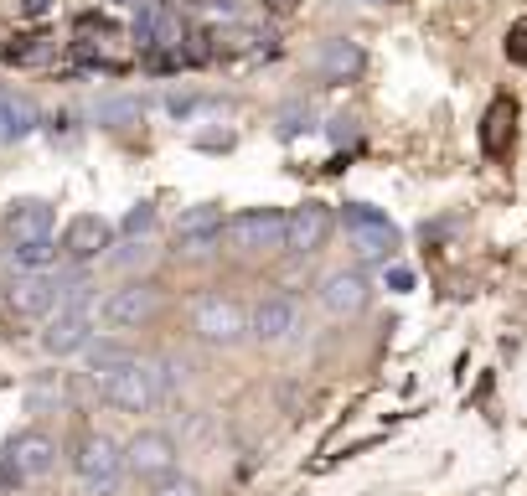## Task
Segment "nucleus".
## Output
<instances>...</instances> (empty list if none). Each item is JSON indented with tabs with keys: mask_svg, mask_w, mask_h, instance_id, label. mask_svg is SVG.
<instances>
[{
	"mask_svg": "<svg viewBox=\"0 0 527 496\" xmlns=\"http://www.w3.org/2000/svg\"><path fill=\"white\" fill-rule=\"evenodd\" d=\"M223 238L233 254L243 259H269V254H285V212L279 207H248L238 217L223 223Z\"/></svg>",
	"mask_w": 527,
	"mask_h": 496,
	"instance_id": "obj_1",
	"label": "nucleus"
},
{
	"mask_svg": "<svg viewBox=\"0 0 527 496\" xmlns=\"http://www.w3.org/2000/svg\"><path fill=\"white\" fill-rule=\"evenodd\" d=\"M341 228L352 233L357 259H367V264H388L398 254V228H393V217L383 207H372V202H341Z\"/></svg>",
	"mask_w": 527,
	"mask_h": 496,
	"instance_id": "obj_2",
	"label": "nucleus"
},
{
	"mask_svg": "<svg viewBox=\"0 0 527 496\" xmlns=\"http://www.w3.org/2000/svg\"><path fill=\"white\" fill-rule=\"evenodd\" d=\"M73 471H78V481L93 496H114V486L124 481V445L114 440V434H104V429L83 434L78 450H73Z\"/></svg>",
	"mask_w": 527,
	"mask_h": 496,
	"instance_id": "obj_3",
	"label": "nucleus"
},
{
	"mask_svg": "<svg viewBox=\"0 0 527 496\" xmlns=\"http://www.w3.org/2000/svg\"><path fill=\"white\" fill-rule=\"evenodd\" d=\"M99 393H104V403H114L119 414H150L155 403L166 398V388H161V372H155V362H124L119 372H109V378L99 383Z\"/></svg>",
	"mask_w": 527,
	"mask_h": 496,
	"instance_id": "obj_4",
	"label": "nucleus"
},
{
	"mask_svg": "<svg viewBox=\"0 0 527 496\" xmlns=\"http://www.w3.org/2000/svg\"><path fill=\"white\" fill-rule=\"evenodd\" d=\"M192 331L207 347H238V341H248V310L223 290H207L192 300Z\"/></svg>",
	"mask_w": 527,
	"mask_h": 496,
	"instance_id": "obj_5",
	"label": "nucleus"
},
{
	"mask_svg": "<svg viewBox=\"0 0 527 496\" xmlns=\"http://www.w3.org/2000/svg\"><path fill=\"white\" fill-rule=\"evenodd\" d=\"M57 465V440L47 429H16L6 440V455H0V471H6V481H42L47 471Z\"/></svg>",
	"mask_w": 527,
	"mask_h": 496,
	"instance_id": "obj_6",
	"label": "nucleus"
},
{
	"mask_svg": "<svg viewBox=\"0 0 527 496\" xmlns=\"http://www.w3.org/2000/svg\"><path fill=\"white\" fill-rule=\"evenodd\" d=\"M176 465H181V450L166 429H140L130 445H124V476H135V481H166L176 476Z\"/></svg>",
	"mask_w": 527,
	"mask_h": 496,
	"instance_id": "obj_7",
	"label": "nucleus"
},
{
	"mask_svg": "<svg viewBox=\"0 0 527 496\" xmlns=\"http://www.w3.org/2000/svg\"><path fill=\"white\" fill-rule=\"evenodd\" d=\"M155 310H161V290L145 285V279H130V285H119L99 300V316L93 321H104L109 331H135L155 316Z\"/></svg>",
	"mask_w": 527,
	"mask_h": 496,
	"instance_id": "obj_8",
	"label": "nucleus"
},
{
	"mask_svg": "<svg viewBox=\"0 0 527 496\" xmlns=\"http://www.w3.org/2000/svg\"><path fill=\"white\" fill-rule=\"evenodd\" d=\"M93 305H57L42 326V352L47 357H78L93 341Z\"/></svg>",
	"mask_w": 527,
	"mask_h": 496,
	"instance_id": "obj_9",
	"label": "nucleus"
},
{
	"mask_svg": "<svg viewBox=\"0 0 527 496\" xmlns=\"http://www.w3.org/2000/svg\"><path fill=\"white\" fill-rule=\"evenodd\" d=\"M62 300V274L52 269H31V274H16L6 285V305L16 310L21 321H47Z\"/></svg>",
	"mask_w": 527,
	"mask_h": 496,
	"instance_id": "obj_10",
	"label": "nucleus"
},
{
	"mask_svg": "<svg viewBox=\"0 0 527 496\" xmlns=\"http://www.w3.org/2000/svg\"><path fill=\"white\" fill-rule=\"evenodd\" d=\"M331 207L326 202H300L295 212H285V254H321L331 238Z\"/></svg>",
	"mask_w": 527,
	"mask_h": 496,
	"instance_id": "obj_11",
	"label": "nucleus"
},
{
	"mask_svg": "<svg viewBox=\"0 0 527 496\" xmlns=\"http://www.w3.org/2000/svg\"><path fill=\"white\" fill-rule=\"evenodd\" d=\"M300 326V305L290 295H259L254 310H248V336L264 341V347H279L290 341V331Z\"/></svg>",
	"mask_w": 527,
	"mask_h": 496,
	"instance_id": "obj_12",
	"label": "nucleus"
},
{
	"mask_svg": "<svg viewBox=\"0 0 527 496\" xmlns=\"http://www.w3.org/2000/svg\"><path fill=\"white\" fill-rule=\"evenodd\" d=\"M223 243V207L217 202H197L176 217V248L181 254H207Z\"/></svg>",
	"mask_w": 527,
	"mask_h": 496,
	"instance_id": "obj_13",
	"label": "nucleus"
},
{
	"mask_svg": "<svg viewBox=\"0 0 527 496\" xmlns=\"http://www.w3.org/2000/svg\"><path fill=\"white\" fill-rule=\"evenodd\" d=\"M372 300V285H367V274L362 269H331L326 274V285H321V305L331 310V316H362Z\"/></svg>",
	"mask_w": 527,
	"mask_h": 496,
	"instance_id": "obj_14",
	"label": "nucleus"
},
{
	"mask_svg": "<svg viewBox=\"0 0 527 496\" xmlns=\"http://www.w3.org/2000/svg\"><path fill=\"white\" fill-rule=\"evenodd\" d=\"M109 243H114V223H109V217L78 212L68 223V233H62V254H68L73 264H88V259H99Z\"/></svg>",
	"mask_w": 527,
	"mask_h": 496,
	"instance_id": "obj_15",
	"label": "nucleus"
},
{
	"mask_svg": "<svg viewBox=\"0 0 527 496\" xmlns=\"http://www.w3.org/2000/svg\"><path fill=\"white\" fill-rule=\"evenodd\" d=\"M52 223H57V212H52V202H42V197H21V202L6 207V217H0V228L11 233V243L52 238Z\"/></svg>",
	"mask_w": 527,
	"mask_h": 496,
	"instance_id": "obj_16",
	"label": "nucleus"
},
{
	"mask_svg": "<svg viewBox=\"0 0 527 496\" xmlns=\"http://www.w3.org/2000/svg\"><path fill=\"white\" fill-rule=\"evenodd\" d=\"M37 124H42L37 104L21 99V93H0V145H16L26 135H37Z\"/></svg>",
	"mask_w": 527,
	"mask_h": 496,
	"instance_id": "obj_17",
	"label": "nucleus"
},
{
	"mask_svg": "<svg viewBox=\"0 0 527 496\" xmlns=\"http://www.w3.org/2000/svg\"><path fill=\"white\" fill-rule=\"evenodd\" d=\"M78 357L88 362V378H93V383H104L109 372H119L124 362H135V352L124 347V341H114V336H93Z\"/></svg>",
	"mask_w": 527,
	"mask_h": 496,
	"instance_id": "obj_18",
	"label": "nucleus"
},
{
	"mask_svg": "<svg viewBox=\"0 0 527 496\" xmlns=\"http://www.w3.org/2000/svg\"><path fill=\"white\" fill-rule=\"evenodd\" d=\"M357 73H362V47H357V42L336 37V42L321 47V78H326V83H347V78H357Z\"/></svg>",
	"mask_w": 527,
	"mask_h": 496,
	"instance_id": "obj_19",
	"label": "nucleus"
},
{
	"mask_svg": "<svg viewBox=\"0 0 527 496\" xmlns=\"http://www.w3.org/2000/svg\"><path fill=\"white\" fill-rule=\"evenodd\" d=\"M68 383H62L57 378V372H47V378H37V383H31L26 388V409L31 414H57V409H68Z\"/></svg>",
	"mask_w": 527,
	"mask_h": 496,
	"instance_id": "obj_20",
	"label": "nucleus"
},
{
	"mask_svg": "<svg viewBox=\"0 0 527 496\" xmlns=\"http://www.w3.org/2000/svg\"><path fill=\"white\" fill-rule=\"evenodd\" d=\"M93 119H99L104 130H130V124H140V99H130V93H109V99L93 104Z\"/></svg>",
	"mask_w": 527,
	"mask_h": 496,
	"instance_id": "obj_21",
	"label": "nucleus"
},
{
	"mask_svg": "<svg viewBox=\"0 0 527 496\" xmlns=\"http://www.w3.org/2000/svg\"><path fill=\"white\" fill-rule=\"evenodd\" d=\"M512 104L507 99H496L491 109H486V124H481V145H486V155H507V130H512Z\"/></svg>",
	"mask_w": 527,
	"mask_h": 496,
	"instance_id": "obj_22",
	"label": "nucleus"
},
{
	"mask_svg": "<svg viewBox=\"0 0 527 496\" xmlns=\"http://www.w3.org/2000/svg\"><path fill=\"white\" fill-rule=\"evenodd\" d=\"M52 259H57L52 238H37V243H16V248H11V264H16V274H31V269H52Z\"/></svg>",
	"mask_w": 527,
	"mask_h": 496,
	"instance_id": "obj_23",
	"label": "nucleus"
},
{
	"mask_svg": "<svg viewBox=\"0 0 527 496\" xmlns=\"http://www.w3.org/2000/svg\"><path fill=\"white\" fill-rule=\"evenodd\" d=\"M310 119H316V114H310V104H290V109H279L274 130H279V140H295L300 130H310Z\"/></svg>",
	"mask_w": 527,
	"mask_h": 496,
	"instance_id": "obj_24",
	"label": "nucleus"
},
{
	"mask_svg": "<svg viewBox=\"0 0 527 496\" xmlns=\"http://www.w3.org/2000/svg\"><path fill=\"white\" fill-rule=\"evenodd\" d=\"M150 228H155V207H150V202H135L130 212H124V223H119L124 238H145Z\"/></svg>",
	"mask_w": 527,
	"mask_h": 496,
	"instance_id": "obj_25",
	"label": "nucleus"
},
{
	"mask_svg": "<svg viewBox=\"0 0 527 496\" xmlns=\"http://www.w3.org/2000/svg\"><path fill=\"white\" fill-rule=\"evenodd\" d=\"M145 259H150V243H145V238H124V248L114 254L119 269H135V264H145Z\"/></svg>",
	"mask_w": 527,
	"mask_h": 496,
	"instance_id": "obj_26",
	"label": "nucleus"
},
{
	"mask_svg": "<svg viewBox=\"0 0 527 496\" xmlns=\"http://www.w3.org/2000/svg\"><path fill=\"white\" fill-rule=\"evenodd\" d=\"M155 496H202V486L186 476H166V481H155Z\"/></svg>",
	"mask_w": 527,
	"mask_h": 496,
	"instance_id": "obj_27",
	"label": "nucleus"
},
{
	"mask_svg": "<svg viewBox=\"0 0 527 496\" xmlns=\"http://www.w3.org/2000/svg\"><path fill=\"white\" fill-rule=\"evenodd\" d=\"M507 57H517V62H527V21L512 31V37H507Z\"/></svg>",
	"mask_w": 527,
	"mask_h": 496,
	"instance_id": "obj_28",
	"label": "nucleus"
},
{
	"mask_svg": "<svg viewBox=\"0 0 527 496\" xmlns=\"http://www.w3.org/2000/svg\"><path fill=\"white\" fill-rule=\"evenodd\" d=\"M388 290H414V269L393 264V269H388Z\"/></svg>",
	"mask_w": 527,
	"mask_h": 496,
	"instance_id": "obj_29",
	"label": "nucleus"
},
{
	"mask_svg": "<svg viewBox=\"0 0 527 496\" xmlns=\"http://www.w3.org/2000/svg\"><path fill=\"white\" fill-rule=\"evenodd\" d=\"M331 140H352V119H347V114L331 119Z\"/></svg>",
	"mask_w": 527,
	"mask_h": 496,
	"instance_id": "obj_30",
	"label": "nucleus"
},
{
	"mask_svg": "<svg viewBox=\"0 0 527 496\" xmlns=\"http://www.w3.org/2000/svg\"><path fill=\"white\" fill-rule=\"evenodd\" d=\"M52 0H21V16H47Z\"/></svg>",
	"mask_w": 527,
	"mask_h": 496,
	"instance_id": "obj_31",
	"label": "nucleus"
}]
</instances>
